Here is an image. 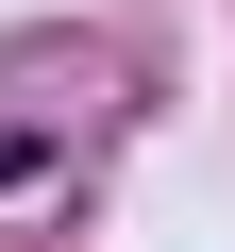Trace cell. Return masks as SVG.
<instances>
[{
    "label": "cell",
    "mask_w": 235,
    "mask_h": 252,
    "mask_svg": "<svg viewBox=\"0 0 235 252\" xmlns=\"http://www.w3.org/2000/svg\"><path fill=\"white\" fill-rule=\"evenodd\" d=\"M0 185H34V135H0Z\"/></svg>",
    "instance_id": "obj_1"
}]
</instances>
